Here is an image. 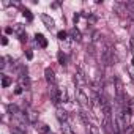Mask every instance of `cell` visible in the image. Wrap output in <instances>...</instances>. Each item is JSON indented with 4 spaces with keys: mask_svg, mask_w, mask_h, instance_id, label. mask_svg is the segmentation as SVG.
I'll return each instance as SVG.
<instances>
[{
    "mask_svg": "<svg viewBox=\"0 0 134 134\" xmlns=\"http://www.w3.org/2000/svg\"><path fill=\"white\" fill-rule=\"evenodd\" d=\"M101 58H103L104 65H107V66L112 65V62H114V51H112V47L109 44L103 46V49H101Z\"/></svg>",
    "mask_w": 134,
    "mask_h": 134,
    "instance_id": "obj_1",
    "label": "cell"
},
{
    "mask_svg": "<svg viewBox=\"0 0 134 134\" xmlns=\"http://www.w3.org/2000/svg\"><path fill=\"white\" fill-rule=\"evenodd\" d=\"M49 95H51V101L57 106L62 101V92L55 87V85H49Z\"/></svg>",
    "mask_w": 134,
    "mask_h": 134,
    "instance_id": "obj_2",
    "label": "cell"
},
{
    "mask_svg": "<svg viewBox=\"0 0 134 134\" xmlns=\"http://www.w3.org/2000/svg\"><path fill=\"white\" fill-rule=\"evenodd\" d=\"M115 90H117V101H118V104H123V103H125V96H123V84H121L118 79H115Z\"/></svg>",
    "mask_w": 134,
    "mask_h": 134,
    "instance_id": "obj_3",
    "label": "cell"
},
{
    "mask_svg": "<svg viewBox=\"0 0 134 134\" xmlns=\"http://www.w3.org/2000/svg\"><path fill=\"white\" fill-rule=\"evenodd\" d=\"M74 82H76V85L79 87V90H82V87L87 84V77L84 76L82 71H77V73L74 74Z\"/></svg>",
    "mask_w": 134,
    "mask_h": 134,
    "instance_id": "obj_4",
    "label": "cell"
},
{
    "mask_svg": "<svg viewBox=\"0 0 134 134\" xmlns=\"http://www.w3.org/2000/svg\"><path fill=\"white\" fill-rule=\"evenodd\" d=\"M77 101H79V104H81L82 107H90V106H92V104H90L88 96H87L82 90H79V92H77Z\"/></svg>",
    "mask_w": 134,
    "mask_h": 134,
    "instance_id": "obj_5",
    "label": "cell"
},
{
    "mask_svg": "<svg viewBox=\"0 0 134 134\" xmlns=\"http://www.w3.org/2000/svg\"><path fill=\"white\" fill-rule=\"evenodd\" d=\"M44 77H46V81L49 82V85H55V73H54V70L52 68H46L44 70Z\"/></svg>",
    "mask_w": 134,
    "mask_h": 134,
    "instance_id": "obj_6",
    "label": "cell"
},
{
    "mask_svg": "<svg viewBox=\"0 0 134 134\" xmlns=\"http://www.w3.org/2000/svg\"><path fill=\"white\" fill-rule=\"evenodd\" d=\"M41 21L44 22V25H46L49 30H54V29H55V22H54V19H52L51 16H47V14H43V16H41Z\"/></svg>",
    "mask_w": 134,
    "mask_h": 134,
    "instance_id": "obj_7",
    "label": "cell"
},
{
    "mask_svg": "<svg viewBox=\"0 0 134 134\" xmlns=\"http://www.w3.org/2000/svg\"><path fill=\"white\" fill-rule=\"evenodd\" d=\"M13 30H14V33H18V35L21 36V40H22V41H24V40H27V35L24 33V30H25V29H24V25H22V24H14V25H13Z\"/></svg>",
    "mask_w": 134,
    "mask_h": 134,
    "instance_id": "obj_8",
    "label": "cell"
},
{
    "mask_svg": "<svg viewBox=\"0 0 134 134\" xmlns=\"http://www.w3.org/2000/svg\"><path fill=\"white\" fill-rule=\"evenodd\" d=\"M19 85H21L22 88H25V90L30 88V77L27 76V73L22 74V76H19Z\"/></svg>",
    "mask_w": 134,
    "mask_h": 134,
    "instance_id": "obj_9",
    "label": "cell"
},
{
    "mask_svg": "<svg viewBox=\"0 0 134 134\" xmlns=\"http://www.w3.org/2000/svg\"><path fill=\"white\" fill-rule=\"evenodd\" d=\"M55 115H57V118L60 120V123L68 121V114H66V110H65V109H62V107H58V109H57Z\"/></svg>",
    "mask_w": 134,
    "mask_h": 134,
    "instance_id": "obj_10",
    "label": "cell"
},
{
    "mask_svg": "<svg viewBox=\"0 0 134 134\" xmlns=\"http://www.w3.org/2000/svg\"><path fill=\"white\" fill-rule=\"evenodd\" d=\"M27 120H29V123L38 125V112H35V110H29V112H27Z\"/></svg>",
    "mask_w": 134,
    "mask_h": 134,
    "instance_id": "obj_11",
    "label": "cell"
},
{
    "mask_svg": "<svg viewBox=\"0 0 134 134\" xmlns=\"http://www.w3.org/2000/svg\"><path fill=\"white\" fill-rule=\"evenodd\" d=\"M60 128H62L63 134H74V131L71 129V125H70L68 121H63V123L60 125Z\"/></svg>",
    "mask_w": 134,
    "mask_h": 134,
    "instance_id": "obj_12",
    "label": "cell"
},
{
    "mask_svg": "<svg viewBox=\"0 0 134 134\" xmlns=\"http://www.w3.org/2000/svg\"><path fill=\"white\" fill-rule=\"evenodd\" d=\"M70 35L76 40V41H81L82 40V35H81V32H79V29H76V27H73L71 30H70Z\"/></svg>",
    "mask_w": 134,
    "mask_h": 134,
    "instance_id": "obj_13",
    "label": "cell"
},
{
    "mask_svg": "<svg viewBox=\"0 0 134 134\" xmlns=\"http://www.w3.org/2000/svg\"><path fill=\"white\" fill-rule=\"evenodd\" d=\"M35 38H36V43H40V46H41V47H46V46H47V40H46L41 33H36V36H35Z\"/></svg>",
    "mask_w": 134,
    "mask_h": 134,
    "instance_id": "obj_14",
    "label": "cell"
},
{
    "mask_svg": "<svg viewBox=\"0 0 134 134\" xmlns=\"http://www.w3.org/2000/svg\"><path fill=\"white\" fill-rule=\"evenodd\" d=\"M36 131H38L40 134H47V132H49V126H47V125L38 123V125H36Z\"/></svg>",
    "mask_w": 134,
    "mask_h": 134,
    "instance_id": "obj_15",
    "label": "cell"
},
{
    "mask_svg": "<svg viewBox=\"0 0 134 134\" xmlns=\"http://www.w3.org/2000/svg\"><path fill=\"white\" fill-rule=\"evenodd\" d=\"M87 129H88V134H99V128L96 125H93V123H88Z\"/></svg>",
    "mask_w": 134,
    "mask_h": 134,
    "instance_id": "obj_16",
    "label": "cell"
},
{
    "mask_svg": "<svg viewBox=\"0 0 134 134\" xmlns=\"http://www.w3.org/2000/svg\"><path fill=\"white\" fill-rule=\"evenodd\" d=\"M7 110H8V114H11L13 117L19 112V109H18V106H16V104H8V106H7Z\"/></svg>",
    "mask_w": 134,
    "mask_h": 134,
    "instance_id": "obj_17",
    "label": "cell"
},
{
    "mask_svg": "<svg viewBox=\"0 0 134 134\" xmlns=\"http://www.w3.org/2000/svg\"><path fill=\"white\" fill-rule=\"evenodd\" d=\"M2 85L3 87H10L11 85V79L8 76H2Z\"/></svg>",
    "mask_w": 134,
    "mask_h": 134,
    "instance_id": "obj_18",
    "label": "cell"
},
{
    "mask_svg": "<svg viewBox=\"0 0 134 134\" xmlns=\"http://www.w3.org/2000/svg\"><path fill=\"white\" fill-rule=\"evenodd\" d=\"M79 117L84 120V123H85V125H88V123H90V121H88V117H87V112H85V110H79Z\"/></svg>",
    "mask_w": 134,
    "mask_h": 134,
    "instance_id": "obj_19",
    "label": "cell"
},
{
    "mask_svg": "<svg viewBox=\"0 0 134 134\" xmlns=\"http://www.w3.org/2000/svg\"><path fill=\"white\" fill-rule=\"evenodd\" d=\"M66 36H68V33L63 32V30H60V32L57 33V38H58V40H62V41H63V40H66Z\"/></svg>",
    "mask_w": 134,
    "mask_h": 134,
    "instance_id": "obj_20",
    "label": "cell"
},
{
    "mask_svg": "<svg viewBox=\"0 0 134 134\" xmlns=\"http://www.w3.org/2000/svg\"><path fill=\"white\" fill-rule=\"evenodd\" d=\"M22 14H24V18H27L29 21H32V19H33V16H32V13H30L29 10H24V11H22Z\"/></svg>",
    "mask_w": 134,
    "mask_h": 134,
    "instance_id": "obj_21",
    "label": "cell"
},
{
    "mask_svg": "<svg viewBox=\"0 0 134 134\" xmlns=\"http://www.w3.org/2000/svg\"><path fill=\"white\" fill-rule=\"evenodd\" d=\"M58 62H60L62 65H66V57H65V55H63L62 52L58 54Z\"/></svg>",
    "mask_w": 134,
    "mask_h": 134,
    "instance_id": "obj_22",
    "label": "cell"
},
{
    "mask_svg": "<svg viewBox=\"0 0 134 134\" xmlns=\"http://www.w3.org/2000/svg\"><path fill=\"white\" fill-rule=\"evenodd\" d=\"M5 66H7V58L2 57L0 58V70H5Z\"/></svg>",
    "mask_w": 134,
    "mask_h": 134,
    "instance_id": "obj_23",
    "label": "cell"
},
{
    "mask_svg": "<svg viewBox=\"0 0 134 134\" xmlns=\"http://www.w3.org/2000/svg\"><path fill=\"white\" fill-rule=\"evenodd\" d=\"M11 134H24V131L19 128H11Z\"/></svg>",
    "mask_w": 134,
    "mask_h": 134,
    "instance_id": "obj_24",
    "label": "cell"
},
{
    "mask_svg": "<svg viewBox=\"0 0 134 134\" xmlns=\"http://www.w3.org/2000/svg\"><path fill=\"white\" fill-rule=\"evenodd\" d=\"M125 134H134V128L132 126H128L126 131H125Z\"/></svg>",
    "mask_w": 134,
    "mask_h": 134,
    "instance_id": "obj_25",
    "label": "cell"
},
{
    "mask_svg": "<svg viewBox=\"0 0 134 134\" xmlns=\"http://www.w3.org/2000/svg\"><path fill=\"white\" fill-rule=\"evenodd\" d=\"M14 93H16V95H21V93H22V87H21V85H18V87H16V90H14Z\"/></svg>",
    "mask_w": 134,
    "mask_h": 134,
    "instance_id": "obj_26",
    "label": "cell"
},
{
    "mask_svg": "<svg viewBox=\"0 0 134 134\" xmlns=\"http://www.w3.org/2000/svg\"><path fill=\"white\" fill-rule=\"evenodd\" d=\"M25 55H27V58H29V60H32V58H33V52H32V51H27V54H25Z\"/></svg>",
    "mask_w": 134,
    "mask_h": 134,
    "instance_id": "obj_27",
    "label": "cell"
},
{
    "mask_svg": "<svg viewBox=\"0 0 134 134\" xmlns=\"http://www.w3.org/2000/svg\"><path fill=\"white\" fill-rule=\"evenodd\" d=\"M2 44H3V46L8 44V38H7V36H2Z\"/></svg>",
    "mask_w": 134,
    "mask_h": 134,
    "instance_id": "obj_28",
    "label": "cell"
},
{
    "mask_svg": "<svg viewBox=\"0 0 134 134\" xmlns=\"http://www.w3.org/2000/svg\"><path fill=\"white\" fill-rule=\"evenodd\" d=\"M13 32H14L13 27H7V29H5V33H13Z\"/></svg>",
    "mask_w": 134,
    "mask_h": 134,
    "instance_id": "obj_29",
    "label": "cell"
},
{
    "mask_svg": "<svg viewBox=\"0 0 134 134\" xmlns=\"http://www.w3.org/2000/svg\"><path fill=\"white\" fill-rule=\"evenodd\" d=\"M132 65H134V58H132Z\"/></svg>",
    "mask_w": 134,
    "mask_h": 134,
    "instance_id": "obj_30",
    "label": "cell"
}]
</instances>
